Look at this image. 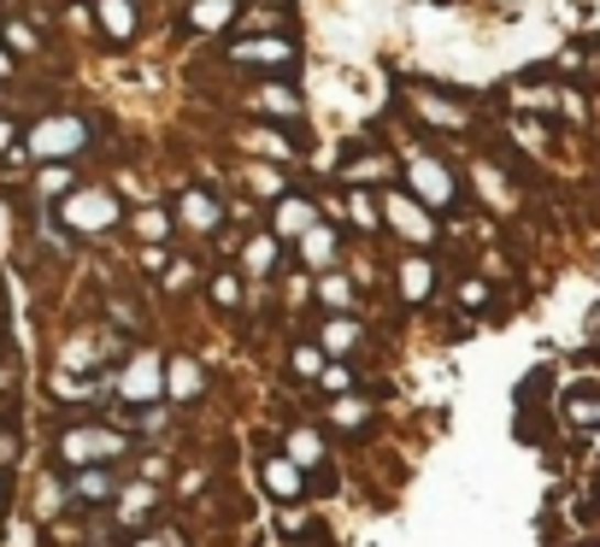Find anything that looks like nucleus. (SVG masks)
<instances>
[{
    "label": "nucleus",
    "mask_w": 600,
    "mask_h": 547,
    "mask_svg": "<svg viewBox=\"0 0 600 547\" xmlns=\"http://www.w3.org/2000/svg\"><path fill=\"white\" fill-rule=\"evenodd\" d=\"M283 459H288L295 471H324V466H330V448H324V436L313 430V424H301V430H288Z\"/></svg>",
    "instance_id": "17"
},
{
    "label": "nucleus",
    "mask_w": 600,
    "mask_h": 547,
    "mask_svg": "<svg viewBox=\"0 0 600 547\" xmlns=\"http://www.w3.org/2000/svg\"><path fill=\"white\" fill-rule=\"evenodd\" d=\"M12 147H19V124H12L7 112H0V153H12Z\"/></svg>",
    "instance_id": "39"
},
{
    "label": "nucleus",
    "mask_w": 600,
    "mask_h": 547,
    "mask_svg": "<svg viewBox=\"0 0 600 547\" xmlns=\"http://www.w3.org/2000/svg\"><path fill=\"white\" fill-rule=\"evenodd\" d=\"M95 24L107 30V42H135V0H95Z\"/></svg>",
    "instance_id": "19"
},
{
    "label": "nucleus",
    "mask_w": 600,
    "mask_h": 547,
    "mask_svg": "<svg viewBox=\"0 0 600 547\" xmlns=\"http://www.w3.org/2000/svg\"><path fill=\"white\" fill-rule=\"evenodd\" d=\"M359 341H366V330H359L353 318H341V313L318 324V348H324V359H341V353H353Z\"/></svg>",
    "instance_id": "21"
},
{
    "label": "nucleus",
    "mask_w": 600,
    "mask_h": 547,
    "mask_svg": "<svg viewBox=\"0 0 600 547\" xmlns=\"http://www.w3.org/2000/svg\"><path fill=\"white\" fill-rule=\"evenodd\" d=\"M130 230L142 236L148 248H165V236H171V212H160V207H142V212L130 218Z\"/></svg>",
    "instance_id": "27"
},
{
    "label": "nucleus",
    "mask_w": 600,
    "mask_h": 547,
    "mask_svg": "<svg viewBox=\"0 0 600 547\" xmlns=\"http://www.w3.org/2000/svg\"><path fill=\"white\" fill-rule=\"evenodd\" d=\"M330 365V359H324V348L318 341H301L295 353H288V371H295V378H306V383H318V371Z\"/></svg>",
    "instance_id": "28"
},
{
    "label": "nucleus",
    "mask_w": 600,
    "mask_h": 547,
    "mask_svg": "<svg viewBox=\"0 0 600 547\" xmlns=\"http://www.w3.org/2000/svg\"><path fill=\"white\" fill-rule=\"evenodd\" d=\"M248 147H260V153H277V160H288V142H283V135H271V130H248Z\"/></svg>",
    "instance_id": "35"
},
{
    "label": "nucleus",
    "mask_w": 600,
    "mask_h": 547,
    "mask_svg": "<svg viewBox=\"0 0 600 547\" xmlns=\"http://www.w3.org/2000/svg\"><path fill=\"white\" fill-rule=\"evenodd\" d=\"M124 453H130V430H124V424H77V430L59 436V459L72 471H83V466H118Z\"/></svg>",
    "instance_id": "2"
},
{
    "label": "nucleus",
    "mask_w": 600,
    "mask_h": 547,
    "mask_svg": "<svg viewBox=\"0 0 600 547\" xmlns=\"http://www.w3.org/2000/svg\"><path fill=\"white\" fill-rule=\"evenodd\" d=\"M394 283H401V300L406 306H424V300L436 295V265L424 260V253H413V260L394 265Z\"/></svg>",
    "instance_id": "18"
},
{
    "label": "nucleus",
    "mask_w": 600,
    "mask_h": 547,
    "mask_svg": "<svg viewBox=\"0 0 600 547\" xmlns=\"http://www.w3.org/2000/svg\"><path fill=\"white\" fill-rule=\"evenodd\" d=\"M295 253H301L306 271H318V277H324V271L341 265V236H336L330 225H313V230H306L301 242H295Z\"/></svg>",
    "instance_id": "11"
},
{
    "label": "nucleus",
    "mask_w": 600,
    "mask_h": 547,
    "mask_svg": "<svg viewBox=\"0 0 600 547\" xmlns=\"http://www.w3.org/2000/svg\"><path fill=\"white\" fill-rule=\"evenodd\" d=\"M207 295H212L218 313H242V277H236V271H212V277H207Z\"/></svg>",
    "instance_id": "26"
},
{
    "label": "nucleus",
    "mask_w": 600,
    "mask_h": 547,
    "mask_svg": "<svg viewBox=\"0 0 600 547\" xmlns=\"http://www.w3.org/2000/svg\"><path fill=\"white\" fill-rule=\"evenodd\" d=\"M12 383V365H7V359H0V389H7Z\"/></svg>",
    "instance_id": "42"
},
{
    "label": "nucleus",
    "mask_w": 600,
    "mask_h": 547,
    "mask_svg": "<svg viewBox=\"0 0 600 547\" xmlns=\"http://www.w3.org/2000/svg\"><path fill=\"white\" fill-rule=\"evenodd\" d=\"M36 512H42V518H54V512H59V489H54V483L36 489Z\"/></svg>",
    "instance_id": "38"
},
{
    "label": "nucleus",
    "mask_w": 600,
    "mask_h": 547,
    "mask_svg": "<svg viewBox=\"0 0 600 547\" xmlns=\"http://www.w3.org/2000/svg\"><path fill=\"white\" fill-rule=\"evenodd\" d=\"M218 218H225L218 195H207V189H183V195H177V225H183V230L212 236V230H218Z\"/></svg>",
    "instance_id": "13"
},
{
    "label": "nucleus",
    "mask_w": 600,
    "mask_h": 547,
    "mask_svg": "<svg viewBox=\"0 0 600 547\" xmlns=\"http://www.w3.org/2000/svg\"><path fill=\"white\" fill-rule=\"evenodd\" d=\"M72 494L77 506H112V494H118V477L107 471V466H83V471H72Z\"/></svg>",
    "instance_id": "16"
},
{
    "label": "nucleus",
    "mask_w": 600,
    "mask_h": 547,
    "mask_svg": "<svg viewBox=\"0 0 600 547\" xmlns=\"http://www.w3.org/2000/svg\"><path fill=\"white\" fill-rule=\"evenodd\" d=\"M248 183H253V189H260V195H288V177H283V171L277 165H248Z\"/></svg>",
    "instance_id": "32"
},
{
    "label": "nucleus",
    "mask_w": 600,
    "mask_h": 547,
    "mask_svg": "<svg viewBox=\"0 0 600 547\" xmlns=\"http://www.w3.org/2000/svg\"><path fill=\"white\" fill-rule=\"evenodd\" d=\"M142 547H165V541H142Z\"/></svg>",
    "instance_id": "44"
},
{
    "label": "nucleus",
    "mask_w": 600,
    "mask_h": 547,
    "mask_svg": "<svg viewBox=\"0 0 600 547\" xmlns=\"http://www.w3.org/2000/svg\"><path fill=\"white\" fill-rule=\"evenodd\" d=\"M230 65H253V72H288L295 65V42L277 36V30H260V36H242L225 47Z\"/></svg>",
    "instance_id": "7"
},
{
    "label": "nucleus",
    "mask_w": 600,
    "mask_h": 547,
    "mask_svg": "<svg viewBox=\"0 0 600 547\" xmlns=\"http://www.w3.org/2000/svg\"><path fill=\"white\" fill-rule=\"evenodd\" d=\"M165 265H171V260H165V248H148V253H142V271H148V277H160Z\"/></svg>",
    "instance_id": "40"
},
{
    "label": "nucleus",
    "mask_w": 600,
    "mask_h": 547,
    "mask_svg": "<svg viewBox=\"0 0 600 547\" xmlns=\"http://www.w3.org/2000/svg\"><path fill=\"white\" fill-rule=\"evenodd\" d=\"M377 212H383V225H389L394 236H401V242H413V248H430L436 236H441V225L430 218V207H424V200H413L406 189H389Z\"/></svg>",
    "instance_id": "5"
},
{
    "label": "nucleus",
    "mask_w": 600,
    "mask_h": 547,
    "mask_svg": "<svg viewBox=\"0 0 600 547\" xmlns=\"http://www.w3.org/2000/svg\"><path fill=\"white\" fill-rule=\"evenodd\" d=\"M318 389H330V395H348V389H353V371L341 365V359H330V365L318 371Z\"/></svg>",
    "instance_id": "34"
},
{
    "label": "nucleus",
    "mask_w": 600,
    "mask_h": 547,
    "mask_svg": "<svg viewBox=\"0 0 600 547\" xmlns=\"http://www.w3.org/2000/svg\"><path fill=\"white\" fill-rule=\"evenodd\" d=\"M7 54H36V24L12 19V24H7Z\"/></svg>",
    "instance_id": "33"
},
{
    "label": "nucleus",
    "mask_w": 600,
    "mask_h": 547,
    "mask_svg": "<svg viewBox=\"0 0 600 547\" xmlns=\"http://www.w3.org/2000/svg\"><path fill=\"white\" fill-rule=\"evenodd\" d=\"M406 183H413V200H424L430 212H441V207H454L459 200V183H454V171L436 160V153H406Z\"/></svg>",
    "instance_id": "6"
},
{
    "label": "nucleus",
    "mask_w": 600,
    "mask_h": 547,
    "mask_svg": "<svg viewBox=\"0 0 600 547\" xmlns=\"http://www.w3.org/2000/svg\"><path fill=\"white\" fill-rule=\"evenodd\" d=\"M318 300L341 313V306H353V283L341 277V271H324V277H318Z\"/></svg>",
    "instance_id": "30"
},
{
    "label": "nucleus",
    "mask_w": 600,
    "mask_h": 547,
    "mask_svg": "<svg viewBox=\"0 0 600 547\" xmlns=\"http://www.w3.org/2000/svg\"><path fill=\"white\" fill-rule=\"evenodd\" d=\"M313 225H318V207L306 195H283L277 212H271V236H277V242H301Z\"/></svg>",
    "instance_id": "10"
},
{
    "label": "nucleus",
    "mask_w": 600,
    "mask_h": 547,
    "mask_svg": "<svg viewBox=\"0 0 600 547\" xmlns=\"http://www.w3.org/2000/svg\"><path fill=\"white\" fill-rule=\"evenodd\" d=\"M242 271H248V277H271V271H277V236H271V230L248 236V248H242Z\"/></svg>",
    "instance_id": "23"
},
{
    "label": "nucleus",
    "mask_w": 600,
    "mask_h": 547,
    "mask_svg": "<svg viewBox=\"0 0 600 547\" xmlns=\"http://www.w3.org/2000/svg\"><path fill=\"white\" fill-rule=\"evenodd\" d=\"M324 418H330L336 430H366V424H371V406L359 401V395H336L330 406H324Z\"/></svg>",
    "instance_id": "25"
},
{
    "label": "nucleus",
    "mask_w": 600,
    "mask_h": 547,
    "mask_svg": "<svg viewBox=\"0 0 600 547\" xmlns=\"http://www.w3.org/2000/svg\"><path fill=\"white\" fill-rule=\"evenodd\" d=\"M341 177L353 183V189H366V183H389L394 177V160L389 153H348V160H341Z\"/></svg>",
    "instance_id": "20"
},
{
    "label": "nucleus",
    "mask_w": 600,
    "mask_h": 547,
    "mask_svg": "<svg viewBox=\"0 0 600 547\" xmlns=\"http://www.w3.org/2000/svg\"><path fill=\"white\" fill-rule=\"evenodd\" d=\"M253 107L271 112V118H301V112H306V100L288 89V83H265V89H253Z\"/></svg>",
    "instance_id": "22"
},
{
    "label": "nucleus",
    "mask_w": 600,
    "mask_h": 547,
    "mask_svg": "<svg viewBox=\"0 0 600 547\" xmlns=\"http://www.w3.org/2000/svg\"><path fill=\"white\" fill-rule=\"evenodd\" d=\"M348 218H353V230H383V212H377V200L366 189L348 195Z\"/></svg>",
    "instance_id": "31"
},
{
    "label": "nucleus",
    "mask_w": 600,
    "mask_h": 547,
    "mask_svg": "<svg viewBox=\"0 0 600 547\" xmlns=\"http://www.w3.org/2000/svg\"><path fill=\"white\" fill-rule=\"evenodd\" d=\"M236 19H242V0H183L188 36H225Z\"/></svg>",
    "instance_id": "9"
},
{
    "label": "nucleus",
    "mask_w": 600,
    "mask_h": 547,
    "mask_svg": "<svg viewBox=\"0 0 600 547\" xmlns=\"http://www.w3.org/2000/svg\"><path fill=\"white\" fill-rule=\"evenodd\" d=\"M118 225H124V207H118V195L107 189V183H89V189H77L59 200V230L77 236V242H100V236H112Z\"/></svg>",
    "instance_id": "1"
},
{
    "label": "nucleus",
    "mask_w": 600,
    "mask_h": 547,
    "mask_svg": "<svg viewBox=\"0 0 600 547\" xmlns=\"http://www.w3.org/2000/svg\"><path fill=\"white\" fill-rule=\"evenodd\" d=\"M565 424L571 430H600V389H571L565 395Z\"/></svg>",
    "instance_id": "24"
},
{
    "label": "nucleus",
    "mask_w": 600,
    "mask_h": 547,
    "mask_svg": "<svg viewBox=\"0 0 600 547\" xmlns=\"http://www.w3.org/2000/svg\"><path fill=\"white\" fill-rule=\"evenodd\" d=\"M112 395H124V401L135 406V413H142V406H160V401H165V353L135 348L130 359H118Z\"/></svg>",
    "instance_id": "4"
},
{
    "label": "nucleus",
    "mask_w": 600,
    "mask_h": 547,
    "mask_svg": "<svg viewBox=\"0 0 600 547\" xmlns=\"http://www.w3.org/2000/svg\"><path fill=\"white\" fill-rule=\"evenodd\" d=\"M406 100H413V112H418L430 130H466V124H471V112L459 107L454 95L430 89V83H406Z\"/></svg>",
    "instance_id": "8"
},
{
    "label": "nucleus",
    "mask_w": 600,
    "mask_h": 547,
    "mask_svg": "<svg viewBox=\"0 0 600 547\" xmlns=\"http://www.w3.org/2000/svg\"><path fill=\"white\" fill-rule=\"evenodd\" d=\"M7 77H12V54L0 47V83H7Z\"/></svg>",
    "instance_id": "41"
},
{
    "label": "nucleus",
    "mask_w": 600,
    "mask_h": 547,
    "mask_svg": "<svg viewBox=\"0 0 600 547\" xmlns=\"http://www.w3.org/2000/svg\"><path fill=\"white\" fill-rule=\"evenodd\" d=\"M112 512L124 529H142V524H153V512H160V494H153V483H130V489L112 494Z\"/></svg>",
    "instance_id": "15"
},
{
    "label": "nucleus",
    "mask_w": 600,
    "mask_h": 547,
    "mask_svg": "<svg viewBox=\"0 0 600 547\" xmlns=\"http://www.w3.org/2000/svg\"><path fill=\"white\" fill-rule=\"evenodd\" d=\"M260 483H265V494H271L277 506H295V501H301V489H306V471H295L283 453H265Z\"/></svg>",
    "instance_id": "12"
},
{
    "label": "nucleus",
    "mask_w": 600,
    "mask_h": 547,
    "mask_svg": "<svg viewBox=\"0 0 600 547\" xmlns=\"http://www.w3.org/2000/svg\"><path fill=\"white\" fill-rule=\"evenodd\" d=\"M165 395H171V401H183V406L207 395V371H200V359H188V353L165 359Z\"/></svg>",
    "instance_id": "14"
},
{
    "label": "nucleus",
    "mask_w": 600,
    "mask_h": 547,
    "mask_svg": "<svg viewBox=\"0 0 600 547\" xmlns=\"http://www.w3.org/2000/svg\"><path fill=\"white\" fill-rule=\"evenodd\" d=\"M160 277H165V288H195V260H183V265H165Z\"/></svg>",
    "instance_id": "36"
},
{
    "label": "nucleus",
    "mask_w": 600,
    "mask_h": 547,
    "mask_svg": "<svg viewBox=\"0 0 600 547\" xmlns=\"http://www.w3.org/2000/svg\"><path fill=\"white\" fill-rule=\"evenodd\" d=\"M95 142V124L89 118H77V112H54V118H42V124H30V135H24V147L36 153V160H47V165H72L83 147Z\"/></svg>",
    "instance_id": "3"
},
{
    "label": "nucleus",
    "mask_w": 600,
    "mask_h": 547,
    "mask_svg": "<svg viewBox=\"0 0 600 547\" xmlns=\"http://www.w3.org/2000/svg\"><path fill=\"white\" fill-rule=\"evenodd\" d=\"M72 189H77L72 165H59V160H54V165H42V171H36V195H59V200H65Z\"/></svg>",
    "instance_id": "29"
},
{
    "label": "nucleus",
    "mask_w": 600,
    "mask_h": 547,
    "mask_svg": "<svg viewBox=\"0 0 600 547\" xmlns=\"http://www.w3.org/2000/svg\"><path fill=\"white\" fill-rule=\"evenodd\" d=\"M483 300H489V283H483V277L459 283V306H483Z\"/></svg>",
    "instance_id": "37"
},
{
    "label": "nucleus",
    "mask_w": 600,
    "mask_h": 547,
    "mask_svg": "<svg viewBox=\"0 0 600 547\" xmlns=\"http://www.w3.org/2000/svg\"><path fill=\"white\" fill-rule=\"evenodd\" d=\"M0 512H7V483H0Z\"/></svg>",
    "instance_id": "43"
}]
</instances>
